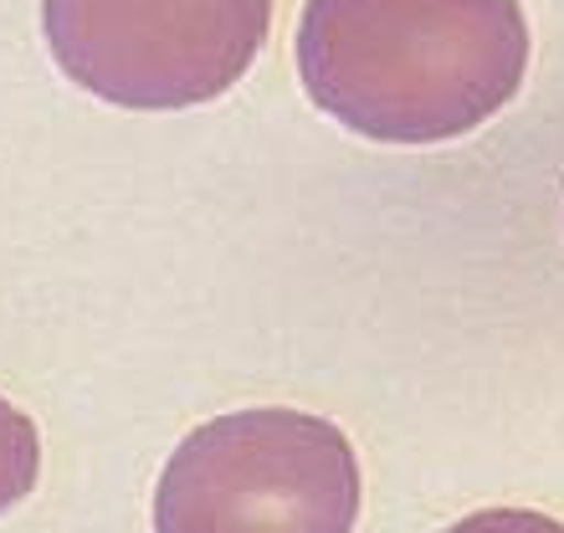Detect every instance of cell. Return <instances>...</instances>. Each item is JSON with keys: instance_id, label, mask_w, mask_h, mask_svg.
<instances>
[{"instance_id": "obj_1", "label": "cell", "mask_w": 564, "mask_h": 533, "mask_svg": "<svg viewBox=\"0 0 564 533\" xmlns=\"http://www.w3.org/2000/svg\"><path fill=\"white\" fill-rule=\"evenodd\" d=\"M529 73L519 0H308L297 77L375 144H446L503 113Z\"/></svg>"}, {"instance_id": "obj_2", "label": "cell", "mask_w": 564, "mask_h": 533, "mask_svg": "<svg viewBox=\"0 0 564 533\" xmlns=\"http://www.w3.org/2000/svg\"><path fill=\"white\" fill-rule=\"evenodd\" d=\"M359 498V457L334 421L257 405L175 446L154 488V533H355Z\"/></svg>"}, {"instance_id": "obj_3", "label": "cell", "mask_w": 564, "mask_h": 533, "mask_svg": "<svg viewBox=\"0 0 564 533\" xmlns=\"http://www.w3.org/2000/svg\"><path fill=\"white\" fill-rule=\"evenodd\" d=\"M46 46L77 88L113 108L216 104L257 62L272 0H42Z\"/></svg>"}, {"instance_id": "obj_4", "label": "cell", "mask_w": 564, "mask_h": 533, "mask_svg": "<svg viewBox=\"0 0 564 533\" xmlns=\"http://www.w3.org/2000/svg\"><path fill=\"white\" fill-rule=\"evenodd\" d=\"M42 477V436L26 411L0 395V513H11Z\"/></svg>"}, {"instance_id": "obj_5", "label": "cell", "mask_w": 564, "mask_h": 533, "mask_svg": "<svg viewBox=\"0 0 564 533\" xmlns=\"http://www.w3.org/2000/svg\"><path fill=\"white\" fill-rule=\"evenodd\" d=\"M446 533H564V523L550 513H534V508H482V513L452 523Z\"/></svg>"}]
</instances>
